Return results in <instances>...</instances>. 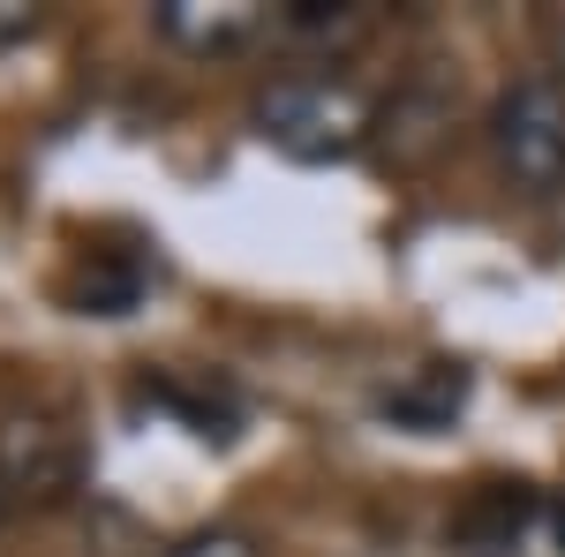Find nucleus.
<instances>
[{"label": "nucleus", "mask_w": 565, "mask_h": 557, "mask_svg": "<svg viewBox=\"0 0 565 557\" xmlns=\"http://www.w3.org/2000/svg\"><path fill=\"white\" fill-rule=\"evenodd\" d=\"M257 136L302 167H332L370 143V98L340 76H279L257 90Z\"/></svg>", "instance_id": "nucleus-1"}, {"label": "nucleus", "mask_w": 565, "mask_h": 557, "mask_svg": "<svg viewBox=\"0 0 565 557\" xmlns=\"http://www.w3.org/2000/svg\"><path fill=\"white\" fill-rule=\"evenodd\" d=\"M490 159L521 196L565 189V84L551 68H535L521 84L498 90L490 106Z\"/></svg>", "instance_id": "nucleus-2"}, {"label": "nucleus", "mask_w": 565, "mask_h": 557, "mask_svg": "<svg viewBox=\"0 0 565 557\" xmlns=\"http://www.w3.org/2000/svg\"><path fill=\"white\" fill-rule=\"evenodd\" d=\"M271 23V8L257 0H159V31L189 53H234Z\"/></svg>", "instance_id": "nucleus-3"}, {"label": "nucleus", "mask_w": 565, "mask_h": 557, "mask_svg": "<svg viewBox=\"0 0 565 557\" xmlns=\"http://www.w3.org/2000/svg\"><path fill=\"white\" fill-rule=\"evenodd\" d=\"M460 399H468V377L445 369V362H430V369H415V385L385 392V415L407 422V429H437L445 415H460Z\"/></svg>", "instance_id": "nucleus-4"}, {"label": "nucleus", "mask_w": 565, "mask_h": 557, "mask_svg": "<svg viewBox=\"0 0 565 557\" xmlns=\"http://www.w3.org/2000/svg\"><path fill=\"white\" fill-rule=\"evenodd\" d=\"M15 482H31L39 497H61V490L76 482V452H68L53 429H39V422H31V437L15 429Z\"/></svg>", "instance_id": "nucleus-5"}, {"label": "nucleus", "mask_w": 565, "mask_h": 557, "mask_svg": "<svg viewBox=\"0 0 565 557\" xmlns=\"http://www.w3.org/2000/svg\"><path fill=\"white\" fill-rule=\"evenodd\" d=\"M167 557H257V543H249L242 527H204V535H189V543H174Z\"/></svg>", "instance_id": "nucleus-6"}, {"label": "nucleus", "mask_w": 565, "mask_h": 557, "mask_svg": "<svg viewBox=\"0 0 565 557\" xmlns=\"http://www.w3.org/2000/svg\"><path fill=\"white\" fill-rule=\"evenodd\" d=\"M31 23H39V8H31V0H0V45H15Z\"/></svg>", "instance_id": "nucleus-7"}, {"label": "nucleus", "mask_w": 565, "mask_h": 557, "mask_svg": "<svg viewBox=\"0 0 565 557\" xmlns=\"http://www.w3.org/2000/svg\"><path fill=\"white\" fill-rule=\"evenodd\" d=\"M551 76H558V84H565V15H558V23H551Z\"/></svg>", "instance_id": "nucleus-8"}]
</instances>
